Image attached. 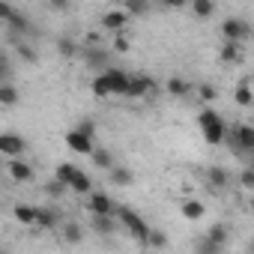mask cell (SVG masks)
<instances>
[{
  "instance_id": "obj_1",
  "label": "cell",
  "mask_w": 254,
  "mask_h": 254,
  "mask_svg": "<svg viewBox=\"0 0 254 254\" xmlns=\"http://www.w3.org/2000/svg\"><path fill=\"white\" fill-rule=\"evenodd\" d=\"M197 123H200V132H203L206 144H221V141H224L227 126H224V120H221L215 111H200Z\"/></svg>"
},
{
  "instance_id": "obj_2",
  "label": "cell",
  "mask_w": 254,
  "mask_h": 254,
  "mask_svg": "<svg viewBox=\"0 0 254 254\" xmlns=\"http://www.w3.org/2000/svg\"><path fill=\"white\" fill-rule=\"evenodd\" d=\"M114 218H120V221L126 224V230H129V233H132L138 242H147V236H150V227L144 224V218H141L138 212H132L129 206H117Z\"/></svg>"
},
{
  "instance_id": "obj_3",
  "label": "cell",
  "mask_w": 254,
  "mask_h": 254,
  "mask_svg": "<svg viewBox=\"0 0 254 254\" xmlns=\"http://www.w3.org/2000/svg\"><path fill=\"white\" fill-rule=\"evenodd\" d=\"M78 54H81L84 63H87L90 69H96L99 75H102L105 69H111V63H108V48H102V45H84Z\"/></svg>"
},
{
  "instance_id": "obj_4",
  "label": "cell",
  "mask_w": 254,
  "mask_h": 254,
  "mask_svg": "<svg viewBox=\"0 0 254 254\" xmlns=\"http://www.w3.org/2000/svg\"><path fill=\"white\" fill-rule=\"evenodd\" d=\"M221 36H224V42H242V39H248L251 36V27H248V21L245 18H227L224 24H221Z\"/></svg>"
},
{
  "instance_id": "obj_5",
  "label": "cell",
  "mask_w": 254,
  "mask_h": 254,
  "mask_svg": "<svg viewBox=\"0 0 254 254\" xmlns=\"http://www.w3.org/2000/svg\"><path fill=\"white\" fill-rule=\"evenodd\" d=\"M24 150H27V141L21 135H15V132H0V156L18 159Z\"/></svg>"
},
{
  "instance_id": "obj_6",
  "label": "cell",
  "mask_w": 254,
  "mask_h": 254,
  "mask_svg": "<svg viewBox=\"0 0 254 254\" xmlns=\"http://www.w3.org/2000/svg\"><path fill=\"white\" fill-rule=\"evenodd\" d=\"M102 75H105V81H108V87H111V96H126V90H129V78H132L129 72L111 66V69H105Z\"/></svg>"
},
{
  "instance_id": "obj_7",
  "label": "cell",
  "mask_w": 254,
  "mask_h": 254,
  "mask_svg": "<svg viewBox=\"0 0 254 254\" xmlns=\"http://www.w3.org/2000/svg\"><path fill=\"white\" fill-rule=\"evenodd\" d=\"M87 209H90L93 215H111V218H114L117 203H114L105 191H90V197H87Z\"/></svg>"
},
{
  "instance_id": "obj_8",
  "label": "cell",
  "mask_w": 254,
  "mask_h": 254,
  "mask_svg": "<svg viewBox=\"0 0 254 254\" xmlns=\"http://www.w3.org/2000/svg\"><path fill=\"white\" fill-rule=\"evenodd\" d=\"M150 93H156V81H150V78H144V75L129 78V90H126V96L144 99V96H150Z\"/></svg>"
},
{
  "instance_id": "obj_9",
  "label": "cell",
  "mask_w": 254,
  "mask_h": 254,
  "mask_svg": "<svg viewBox=\"0 0 254 254\" xmlns=\"http://www.w3.org/2000/svg\"><path fill=\"white\" fill-rule=\"evenodd\" d=\"M33 224H36V227L51 230V227H57V224H60V212H57V209H51V206H33Z\"/></svg>"
},
{
  "instance_id": "obj_10",
  "label": "cell",
  "mask_w": 254,
  "mask_h": 254,
  "mask_svg": "<svg viewBox=\"0 0 254 254\" xmlns=\"http://www.w3.org/2000/svg\"><path fill=\"white\" fill-rule=\"evenodd\" d=\"M66 147H69L72 153H78V156H90V153L96 150V147H93V141H90V138H84V135H81V132H75V129H72V132H66Z\"/></svg>"
},
{
  "instance_id": "obj_11",
  "label": "cell",
  "mask_w": 254,
  "mask_h": 254,
  "mask_svg": "<svg viewBox=\"0 0 254 254\" xmlns=\"http://www.w3.org/2000/svg\"><path fill=\"white\" fill-rule=\"evenodd\" d=\"M233 144L242 153H251L254 150V129H251L248 123H242V126H236V129H233Z\"/></svg>"
},
{
  "instance_id": "obj_12",
  "label": "cell",
  "mask_w": 254,
  "mask_h": 254,
  "mask_svg": "<svg viewBox=\"0 0 254 254\" xmlns=\"http://www.w3.org/2000/svg\"><path fill=\"white\" fill-rule=\"evenodd\" d=\"M6 171H9V177H12L15 183H30V180H33V168H30L24 159H9Z\"/></svg>"
},
{
  "instance_id": "obj_13",
  "label": "cell",
  "mask_w": 254,
  "mask_h": 254,
  "mask_svg": "<svg viewBox=\"0 0 254 254\" xmlns=\"http://www.w3.org/2000/svg\"><path fill=\"white\" fill-rule=\"evenodd\" d=\"M126 24H129V15H126L123 9H108L102 15V27L105 30H123Z\"/></svg>"
},
{
  "instance_id": "obj_14",
  "label": "cell",
  "mask_w": 254,
  "mask_h": 254,
  "mask_svg": "<svg viewBox=\"0 0 254 254\" xmlns=\"http://www.w3.org/2000/svg\"><path fill=\"white\" fill-rule=\"evenodd\" d=\"M206 180H209V189H212V191H221V189L230 183V174H227L221 165H212V168H206Z\"/></svg>"
},
{
  "instance_id": "obj_15",
  "label": "cell",
  "mask_w": 254,
  "mask_h": 254,
  "mask_svg": "<svg viewBox=\"0 0 254 254\" xmlns=\"http://www.w3.org/2000/svg\"><path fill=\"white\" fill-rule=\"evenodd\" d=\"M18 99H21V93H18L15 84H0V105L3 108H15Z\"/></svg>"
},
{
  "instance_id": "obj_16",
  "label": "cell",
  "mask_w": 254,
  "mask_h": 254,
  "mask_svg": "<svg viewBox=\"0 0 254 254\" xmlns=\"http://www.w3.org/2000/svg\"><path fill=\"white\" fill-rule=\"evenodd\" d=\"M108 174H111V186H132V183H135V174H132L129 168H117V165H114Z\"/></svg>"
},
{
  "instance_id": "obj_17",
  "label": "cell",
  "mask_w": 254,
  "mask_h": 254,
  "mask_svg": "<svg viewBox=\"0 0 254 254\" xmlns=\"http://www.w3.org/2000/svg\"><path fill=\"white\" fill-rule=\"evenodd\" d=\"M233 99H236V105H242V108H248V105L254 102V93H251V81H248V78H242V81H239V87H236Z\"/></svg>"
},
{
  "instance_id": "obj_18",
  "label": "cell",
  "mask_w": 254,
  "mask_h": 254,
  "mask_svg": "<svg viewBox=\"0 0 254 254\" xmlns=\"http://www.w3.org/2000/svg\"><path fill=\"white\" fill-rule=\"evenodd\" d=\"M75 171H78V165H72V162H60V165H57V171H54V180H57L60 186H66V189H69V183H72Z\"/></svg>"
},
{
  "instance_id": "obj_19",
  "label": "cell",
  "mask_w": 254,
  "mask_h": 254,
  "mask_svg": "<svg viewBox=\"0 0 254 254\" xmlns=\"http://www.w3.org/2000/svg\"><path fill=\"white\" fill-rule=\"evenodd\" d=\"M69 189H72V191H78V194H87V191H93V180L78 168V171H75V177H72V183H69Z\"/></svg>"
},
{
  "instance_id": "obj_20",
  "label": "cell",
  "mask_w": 254,
  "mask_h": 254,
  "mask_svg": "<svg viewBox=\"0 0 254 254\" xmlns=\"http://www.w3.org/2000/svg\"><path fill=\"white\" fill-rule=\"evenodd\" d=\"M180 209H183V215H186L189 221H197V218H203V215H206V206H203L200 200H183V206H180Z\"/></svg>"
},
{
  "instance_id": "obj_21",
  "label": "cell",
  "mask_w": 254,
  "mask_h": 254,
  "mask_svg": "<svg viewBox=\"0 0 254 254\" xmlns=\"http://www.w3.org/2000/svg\"><path fill=\"white\" fill-rule=\"evenodd\" d=\"M206 239H209V242H215V245H221V248H224V245H227V239H230V227H227V224H221V221H218V224H212V227H209V233H206Z\"/></svg>"
},
{
  "instance_id": "obj_22",
  "label": "cell",
  "mask_w": 254,
  "mask_h": 254,
  "mask_svg": "<svg viewBox=\"0 0 254 254\" xmlns=\"http://www.w3.org/2000/svg\"><path fill=\"white\" fill-rule=\"evenodd\" d=\"M6 24H9V30H12V33H33V27H30L27 15H24V12H18V9H15V15H12Z\"/></svg>"
},
{
  "instance_id": "obj_23",
  "label": "cell",
  "mask_w": 254,
  "mask_h": 254,
  "mask_svg": "<svg viewBox=\"0 0 254 254\" xmlns=\"http://www.w3.org/2000/svg\"><path fill=\"white\" fill-rule=\"evenodd\" d=\"M63 239H66L69 245H78V242L84 239V227L75 224V221H66V224H63Z\"/></svg>"
},
{
  "instance_id": "obj_24",
  "label": "cell",
  "mask_w": 254,
  "mask_h": 254,
  "mask_svg": "<svg viewBox=\"0 0 254 254\" xmlns=\"http://www.w3.org/2000/svg\"><path fill=\"white\" fill-rule=\"evenodd\" d=\"M168 93H171V96H177V99H183V96H189V93H191V84H189V81H183V78H171V81H168Z\"/></svg>"
},
{
  "instance_id": "obj_25",
  "label": "cell",
  "mask_w": 254,
  "mask_h": 254,
  "mask_svg": "<svg viewBox=\"0 0 254 254\" xmlns=\"http://www.w3.org/2000/svg\"><path fill=\"white\" fill-rule=\"evenodd\" d=\"M90 159H93V165H96V168H105V171H111V168H114V156H111L108 150H99V147H96V150L90 153Z\"/></svg>"
},
{
  "instance_id": "obj_26",
  "label": "cell",
  "mask_w": 254,
  "mask_h": 254,
  "mask_svg": "<svg viewBox=\"0 0 254 254\" xmlns=\"http://www.w3.org/2000/svg\"><path fill=\"white\" fill-rule=\"evenodd\" d=\"M93 230L102 233V236H111L114 233V218L111 215H93Z\"/></svg>"
},
{
  "instance_id": "obj_27",
  "label": "cell",
  "mask_w": 254,
  "mask_h": 254,
  "mask_svg": "<svg viewBox=\"0 0 254 254\" xmlns=\"http://www.w3.org/2000/svg\"><path fill=\"white\" fill-rule=\"evenodd\" d=\"M90 90H93V96H96V99H108V96H111V87H108L105 75H96V78L90 81Z\"/></svg>"
},
{
  "instance_id": "obj_28",
  "label": "cell",
  "mask_w": 254,
  "mask_h": 254,
  "mask_svg": "<svg viewBox=\"0 0 254 254\" xmlns=\"http://www.w3.org/2000/svg\"><path fill=\"white\" fill-rule=\"evenodd\" d=\"M191 12H194L197 18H209V15L215 12V3H212V0H194V3H191Z\"/></svg>"
},
{
  "instance_id": "obj_29",
  "label": "cell",
  "mask_w": 254,
  "mask_h": 254,
  "mask_svg": "<svg viewBox=\"0 0 254 254\" xmlns=\"http://www.w3.org/2000/svg\"><path fill=\"white\" fill-rule=\"evenodd\" d=\"M239 57H242V51H239L236 42H224V45H221V60H224V63H236Z\"/></svg>"
},
{
  "instance_id": "obj_30",
  "label": "cell",
  "mask_w": 254,
  "mask_h": 254,
  "mask_svg": "<svg viewBox=\"0 0 254 254\" xmlns=\"http://www.w3.org/2000/svg\"><path fill=\"white\" fill-rule=\"evenodd\" d=\"M12 215H15L18 224H33V206H27V203H18L12 209Z\"/></svg>"
},
{
  "instance_id": "obj_31",
  "label": "cell",
  "mask_w": 254,
  "mask_h": 254,
  "mask_svg": "<svg viewBox=\"0 0 254 254\" xmlns=\"http://www.w3.org/2000/svg\"><path fill=\"white\" fill-rule=\"evenodd\" d=\"M224 248L221 245H215V242H209L206 236H200L197 239V245H194V254H221Z\"/></svg>"
},
{
  "instance_id": "obj_32",
  "label": "cell",
  "mask_w": 254,
  "mask_h": 254,
  "mask_svg": "<svg viewBox=\"0 0 254 254\" xmlns=\"http://www.w3.org/2000/svg\"><path fill=\"white\" fill-rule=\"evenodd\" d=\"M15 54H18L24 63H36V60H39V54H36L27 42H15Z\"/></svg>"
},
{
  "instance_id": "obj_33",
  "label": "cell",
  "mask_w": 254,
  "mask_h": 254,
  "mask_svg": "<svg viewBox=\"0 0 254 254\" xmlns=\"http://www.w3.org/2000/svg\"><path fill=\"white\" fill-rule=\"evenodd\" d=\"M57 48H60V54H63V57H75V54L81 51V48L75 45V39H69V36H63V39L57 42Z\"/></svg>"
},
{
  "instance_id": "obj_34",
  "label": "cell",
  "mask_w": 254,
  "mask_h": 254,
  "mask_svg": "<svg viewBox=\"0 0 254 254\" xmlns=\"http://www.w3.org/2000/svg\"><path fill=\"white\" fill-rule=\"evenodd\" d=\"M147 245H153V248H165V245H168V233H165V230H150Z\"/></svg>"
},
{
  "instance_id": "obj_35",
  "label": "cell",
  "mask_w": 254,
  "mask_h": 254,
  "mask_svg": "<svg viewBox=\"0 0 254 254\" xmlns=\"http://www.w3.org/2000/svg\"><path fill=\"white\" fill-rule=\"evenodd\" d=\"M75 132H81L84 138H90V141H93V135H96V123H93V120H81V123L75 126Z\"/></svg>"
},
{
  "instance_id": "obj_36",
  "label": "cell",
  "mask_w": 254,
  "mask_h": 254,
  "mask_svg": "<svg viewBox=\"0 0 254 254\" xmlns=\"http://www.w3.org/2000/svg\"><path fill=\"white\" fill-rule=\"evenodd\" d=\"M12 75V66H9V57L0 51V84H6V78Z\"/></svg>"
},
{
  "instance_id": "obj_37",
  "label": "cell",
  "mask_w": 254,
  "mask_h": 254,
  "mask_svg": "<svg viewBox=\"0 0 254 254\" xmlns=\"http://www.w3.org/2000/svg\"><path fill=\"white\" fill-rule=\"evenodd\" d=\"M239 183H242V189H245V191H251V189H254V171H251V168H245V171L239 174Z\"/></svg>"
},
{
  "instance_id": "obj_38",
  "label": "cell",
  "mask_w": 254,
  "mask_h": 254,
  "mask_svg": "<svg viewBox=\"0 0 254 254\" xmlns=\"http://www.w3.org/2000/svg\"><path fill=\"white\" fill-rule=\"evenodd\" d=\"M197 96H200L203 102H212V99H215V87H212V84H200V87H197Z\"/></svg>"
},
{
  "instance_id": "obj_39",
  "label": "cell",
  "mask_w": 254,
  "mask_h": 254,
  "mask_svg": "<svg viewBox=\"0 0 254 254\" xmlns=\"http://www.w3.org/2000/svg\"><path fill=\"white\" fill-rule=\"evenodd\" d=\"M63 191H66V186H60V183H57V180H54V183H48V186H45V194H51V197H60V194H63Z\"/></svg>"
},
{
  "instance_id": "obj_40",
  "label": "cell",
  "mask_w": 254,
  "mask_h": 254,
  "mask_svg": "<svg viewBox=\"0 0 254 254\" xmlns=\"http://www.w3.org/2000/svg\"><path fill=\"white\" fill-rule=\"evenodd\" d=\"M15 15V6L12 3H0V21H9Z\"/></svg>"
},
{
  "instance_id": "obj_41",
  "label": "cell",
  "mask_w": 254,
  "mask_h": 254,
  "mask_svg": "<svg viewBox=\"0 0 254 254\" xmlns=\"http://www.w3.org/2000/svg\"><path fill=\"white\" fill-rule=\"evenodd\" d=\"M111 48H114V51H120V54H126V51H129V39H126V36H117Z\"/></svg>"
},
{
  "instance_id": "obj_42",
  "label": "cell",
  "mask_w": 254,
  "mask_h": 254,
  "mask_svg": "<svg viewBox=\"0 0 254 254\" xmlns=\"http://www.w3.org/2000/svg\"><path fill=\"white\" fill-rule=\"evenodd\" d=\"M69 3H66V0H54V3H51V9H66Z\"/></svg>"
},
{
  "instance_id": "obj_43",
  "label": "cell",
  "mask_w": 254,
  "mask_h": 254,
  "mask_svg": "<svg viewBox=\"0 0 254 254\" xmlns=\"http://www.w3.org/2000/svg\"><path fill=\"white\" fill-rule=\"evenodd\" d=\"M0 254H9V251H0Z\"/></svg>"
}]
</instances>
